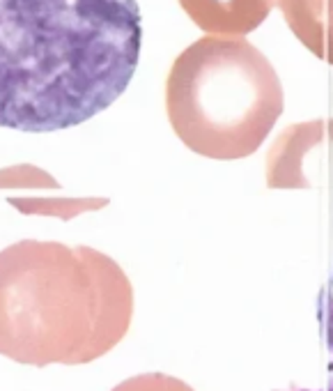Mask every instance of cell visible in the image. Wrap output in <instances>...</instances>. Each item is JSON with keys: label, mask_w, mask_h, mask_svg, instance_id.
<instances>
[{"label": "cell", "mask_w": 333, "mask_h": 391, "mask_svg": "<svg viewBox=\"0 0 333 391\" xmlns=\"http://www.w3.org/2000/svg\"><path fill=\"white\" fill-rule=\"evenodd\" d=\"M138 0H0V127L49 134L88 122L136 74Z\"/></svg>", "instance_id": "6da1fadb"}, {"label": "cell", "mask_w": 333, "mask_h": 391, "mask_svg": "<svg viewBox=\"0 0 333 391\" xmlns=\"http://www.w3.org/2000/svg\"><path fill=\"white\" fill-rule=\"evenodd\" d=\"M133 286L92 246L21 239L0 251V355L28 366H78L129 332Z\"/></svg>", "instance_id": "7a4b0ae2"}, {"label": "cell", "mask_w": 333, "mask_h": 391, "mask_svg": "<svg viewBox=\"0 0 333 391\" xmlns=\"http://www.w3.org/2000/svg\"><path fill=\"white\" fill-rule=\"evenodd\" d=\"M285 108L279 72L239 35H205L165 78V113L188 150L235 161L260 150Z\"/></svg>", "instance_id": "3957f363"}, {"label": "cell", "mask_w": 333, "mask_h": 391, "mask_svg": "<svg viewBox=\"0 0 333 391\" xmlns=\"http://www.w3.org/2000/svg\"><path fill=\"white\" fill-rule=\"evenodd\" d=\"M269 189H333V117L283 129L267 154Z\"/></svg>", "instance_id": "277c9868"}, {"label": "cell", "mask_w": 333, "mask_h": 391, "mask_svg": "<svg viewBox=\"0 0 333 391\" xmlns=\"http://www.w3.org/2000/svg\"><path fill=\"white\" fill-rule=\"evenodd\" d=\"M182 10L205 35H239L258 30L279 0H179Z\"/></svg>", "instance_id": "5b68a950"}, {"label": "cell", "mask_w": 333, "mask_h": 391, "mask_svg": "<svg viewBox=\"0 0 333 391\" xmlns=\"http://www.w3.org/2000/svg\"><path fill=\"white\" fill-rule=\"evenodd\" d=\"M279 7L292 35L333 67V0H279Z\"/></svg>", "instance_id": "8992f818"}, {"label": "cell", "mask_w": 333, "mask_h": 391, "mask_svg": "<svg viewBox=\"0 0 333 391\" xmlns=\"http://www.w3.org/2000/svg\"><path fill=\"white\" fill-rule=\"evenodd\" d=\"M317 323H320V334H322L324 348H327L329 366H331L327 391H333V267L327 281H324L320 295H317Z\"/></svg>", "instance_id": "52a82bcc"}, {"label": "cell", "mask_w": 333, "mask_h": 391, "mask_svg": "<svg viewBox=\"0 0 333 391\" xmlns=\"http://www.w3.org/2000/svg\"><path fill=\"white\" fill-rule=\"evenodd\" d=\"M110 391H193L186 382H182L165 373H142L136 378L120 382Z\"/></svg>", "instance_id": "ba28073f"}, {"label": "cell", "mask_w": 333, "mask_h": 391, "mask_svg": "<svg viewBox=\"0 0 333 391\" xmlns=\"http://www.w3.org/2000/svg\"><path fill=\"white\" fill-rule=\"evenodd\" d=\"M276 391H281V389H276ZM285 391H313V389H297L295 387V389H285ZM324 391H327V389H324Z\"/></svg>", "instance_id": "9c48e42d"}]
</instances>
